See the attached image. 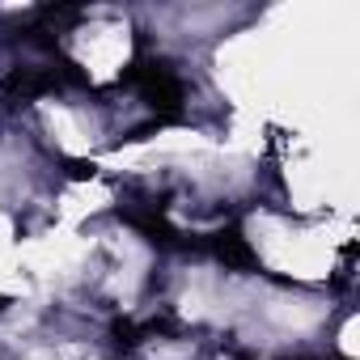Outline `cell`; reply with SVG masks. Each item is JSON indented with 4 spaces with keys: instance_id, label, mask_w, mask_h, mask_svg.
I'll use <instances>...</instances> for the list:
<instances>
[{
    "instance_id": "1",
    "label": "cell",
    "mask_w": 360,
    "mask_h": 360,
    "mask_svg": "<svg viewBox=\"0 0 360 360\" xmlns=\"http://www.w3.org/2000/svg\"><path fill=\"white\" fill-rule=\"evenodd\" d=\"M212 250H217V259H221L225 267H233V271H259V255L250 250V242H246L238 229H221V233L212 238Z\"/></svg>"
},
{
    "instance_id": "2",
    "label": "cell",
    "mask_w": 360,
    "mask_h": 360,
    "mask_svg": "<svg viewBox=\"0 0 360 360\" xmlns=\"http://www.w3.org/2000/svg\"><path fill=\"white\" fill-rule=\"evenodd\" d=\"M127 225L140 229L153 246H178V233L165 225V217H161L157 208H148V212H127Z\"/></svg>"
},
{
    "instance_id": "3",
    "label": "cell",
    "mask_w": 360,
    "mask_h": 360,
    "mask_svg": "<svg viewBox=\"0 0 360 360\" xmlns=\"http://www.w3.org/2000/svg\"><path fill=\"white\" fill-rule=\"evenodd\" d=\"M110 335H115V343H119L123 352H131V347L140 343V330H136L131 322H115V326H110Z\"/></svg>"
},
{
    "instance_id": "4",
    "label": "cell",
    "mask_w": 360,
    "mask_h": 360,
    "mask_svg": "<svg viewBox=\"0 0 360 360\" xmlns=\"http://www.w3.org/2000/svg\"><path fill=\"white\" fill-rule=\"evenodd\" d=\"M5 305H9V297H0V309H5Z\"/></svg>"
}]
</instances>
